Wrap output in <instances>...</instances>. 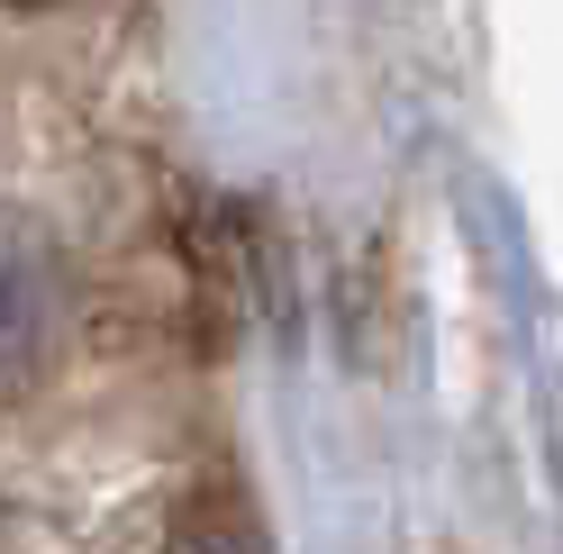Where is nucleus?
I'll list each match as a JSON object with an SVG mask.
<instances>
[{
	"instance_id": "f257e3e1",
	"label": "nucleus",
	"mask_w": 563,
	"mask_h": 554,
	"mask_svg": "<svg viewBox=\"0 0 563 554\" xmlns=\"http://www.w3.org/2000/svg\"><path fill=\"white\" fill-rule=\"evenodd\" d=\"M64 345V264L27 219H0V400L37 391Z\"/></svg>"
},
{
	"instance_id": "f03ea898",
	"label": "nucleus",
	"mask_w": 563,
	"mask_h": 554,
	"mask_svg": "<svg viewBox=\"0 0 563 554\" xmlns=\"http://www.w3.org/2000/svg\"><path fill=\"white\" fill-rule=\"evenodd\" d=\"M164 554H255V536H245L236 518H191V528L173 536Z\"/></svg>"
}]
</instances>
